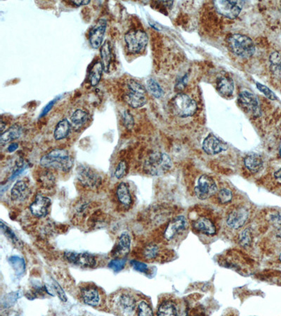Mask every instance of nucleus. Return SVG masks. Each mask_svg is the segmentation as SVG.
<instances>
[{
	"instance_id": "nucleus-1",
	"label": "nucleus",
	"mask_w": 281,
	"mask_h": 316,
	"mask_svg": "<svg viewBox=\"0 0 281 316\" xmlns=\"http://www.w3.org/2000/svg\"><path fill=\"white\" fill-rule=\"evenodd\" d=\"M40 164L45 168L58 169L66 172L72 168L73 159L66 150L55 149L41 158Z\"/></svg>"
},
{
	"instance_id": "nucleus-2",
	"label": "nucleus",
	"mask_w": 281,
	"mask_h": 316,
	"mask_svg": "<svg viewBox=\"0 0 281 316\" xmlns=\"http://www.w3.org/2000/svg\"><path fill=\"white\" fill-rule=\"evenodd\" d=\"M172 164L171 158L166 153H154L146 159L144 169L150 175L161 176L172 169Z\"/></svg>"
},
{
	"instance_id": "nucleus-3",
	"label": "nucleus",
	"mask_w": 281,
	"mask_h": 316,
	"mask_svg": "<svg viewBox=\"0 0 281 316\" xmlns=\"http://www.w3.org/2000/svg\"><path fill=\"white\" fill-rule=\"evenodd\" d=\"M229 50L236 56L250 58L254 54L255 46L252 39L248 36L234 34L228 39Z\"/></svg>"
},
{
	"instance_id": "nucleus-4",
	"label": "nucleus",
	"mask_w": 281,
	"mask_h": 316,
	"mask_svg": "<svg viewBox=\"0 0 281 316\" xmlns=\"http://www.w3.org/2000/svg\"><path fill=\"white\" fill-rule=\"evenodd\" d=\"M172 110L175 115L181 117H191L197 110V104L186 94H177L171 102Z\"/></svg>"
},
{
	"instance_id": "nucleus-5",
	"label": "nucleus",
	"mask_w": 281,
	"mask_h": 316,
	"mask_svg": "<svg viewBox=\"0 0 281 316\" xmlns=\"http://www.w3.org/2000/svg\"><path fill=\"white\" fill-rule=\"evenodd\" d=\"M129 92L125 96V101L134 108L144 106L147 102L146 90L144 86L134 79H130L128 84Z\"/></svg>"
},
{
	"instance_id": "nucleus-6",
	"label": "nucleus",
	"mask_w": 281,
	"mask_h": 316,
	"mask_svg": "<svg viewBox=\"0 0 281 316\" xmlns=\"http://www.w3.org/2000/svg\"><path fill=\"white\" fill-rule=\"evenodd\" d=\"M125 41L129 52L131 53H139L145 50L149 38L144 31L130 30L125 34Z\"/></svg>"
},
{
	"instance_id": "nucleus-7",
	"label": "nucleus",
	"mask_w": 281,
	"mask_h": 316,
	"mask_svg": "<svg viewBox=\"0 0 281 316\" xmlns=\"http://www.w3.org/2000/svg\"><path fill=\"white\" fill-rule=\"evenodd\" d=\"M112 306L118 314L123 316L133 315L136 307L135 299L128 293H119L115 295Z\"/></svg>"
},
{
	"instance_id": "nucleus-8",
	"label": "nucleus",
	"mask_w": 281,
	"mask_h": 316,
	"mask_svg": "<svg viewBox=\"0 0 281 316\" xmlns=\"http://www.w3.org/2000/svg\"><path fill=\"white\" fill-rule=\"evenodd\" d=\"M77 179L86 188L97 189L100 186L102 178L93 169L86 165H79L77 168Z\"/></svg>"
},
{
	"instance_id": "nucleus-9",
	"label": "nucleus",
	"mask_w": 281,
	"mask_h": 316,
	"mask_svg": "<svg viewBox=\"0 0 281 316\" xmlns=\"http://www.w3.org/2000/svg\"><path fill=\"white\" fill-rule=\"evenodd\" d=\"M238 104L246 113L258 117L260 115L259 102L254 94L247 91L242 92L238 97Z\"/></svg>"
},
{
	"instance_id": "nucleus-10",
	"label": "nucleus",
	"mask_w": 281,
	"mask_h": 316,
	"mask_svg": "<svg viewBox=\"0 0 281 316\" xmlns=\"http://www.w3.org/2000/svg\"><path fill=\"white\" fill-rule=\"evenodd\" d=\"M214 5L219 14L229 19H233L239 15L244 5V1H214Z\"/></svg>"
},
{
	"instance_id": "nucleus-11",
	"label": "nucleus",
	"mask_w": 281,
	"mask_h": 316,
	"mask_svg": "<svg viewBox=\"0 0 281 316\" xmlns=\"http://www.w3.org/2000/svg\"><path fill=\"white\" fill-rule=\"evenodd\" d=\"M217 192V184L213 179L207 175H202L200 177L197 185L195 188V193L198 199H207Z\"/></svg>"
},
{
	"instance_id": "nucleus-12",
	"label": "nucleus",
	"mask_w": 281,
	"mask_h": 316,
	"mask_svg": "<svg viewBox=\"0 0 281 316\" xmlns=\"http://www.w3.org/2000/svg\"><path fill=\"white\" fill-rule=\"evenodd\" d=\"M64 259L72 264L84 268H94L97 265L95 257L87 252L77 253L75 252H66L64 253Z\"/></svg>"
},
{
	"instance_id": "nucleus-13",
	"label": "nucleus",
	"mask_w": 281,
	"mask_h": 316,
	"mask_svg": "<svg viewBox=\"0 0 281 316\" xmlns=\"http://www.w3.org/2000/svg\"><path fill=\"white\" fill-rule=\"evenodd\" d=\"M106 27V20L101 19L89 32V42L94 49H99L102 46Z\"/></svg>"
},
{
	"instance_id": "nucleus-14",
	"label": "nucleus",
	"mask_w": 281,
	"mask_h": 316,
	"mask_svg": "<svg viewBox=\"0 0 281 316\" xmlns=\"http://www.w3.org/2000/svg\"><path fill=\"white\" fill-rule=\"evenodd\" d=\"M203 148L207 154L217 155L226 151L228 148V146L217 136L209 134L203 141Z\"/></svg>"
},
{
	"instance_id": "nucleus-15",
	"label": "nucleus",
	"mask_w": 281,
	"mask_h": 316,
	"mask_svg": "<svg viewBox=\"0 0 281 316\" xmlns=\"http://www.w3.org/2000/svg\"><path fill=\"white\" fill-rule=\"evenodd\" d=\"M249 212L243 208L233 210L227 218V224L229 227L233 229H238L243 227L248 221Z\"/></svg>"
},
{
	"instance_id": "nucleus-16",
	"label": "nucleus",
	"mask_w": 281,
	"mask_h": 316,
	"mask_svg": "<svg viewBox=\"0 0 281 316\" xmlns=\"http://www.w3.org/2000/svg\"><path fill=\"white\" fill-rule=\"evenodd\" d=\"M51 200L43 195H38L30 207V211L36 217H43L48 213Z\"/></svg>"
},
{
	"instance_id": "nucleus-17",
	"label": "nucleus",
	"mask_w": 281,
	"mask_h": 316,
	"mask_svg": "<svg viewBox=\"0 0 281 316\" xmlns=\"http://www.w3.org/2000/svg\"><path fill=\"white\" fill-rule=\"evenodd\" d=\"M30 189L26 182L19 181L14 184L11 190V198L17 203H23L29 198Z\"/></svg>"
},
{
	"instance_id": "nucleus-18",
	"label": "nucleus",
	"mask_w": 281,
	"mask_h": 316,
	"mask_svg": "<svg viewBox=\"0 0 281 316\" xmlns=\"http://www.w3.org/2000/svg\"><path fill=\"white\" fill-rule=\"evenodd\" d=\"M81 298L87 305L97 307L101 303L100 293L95 287L87 286L80 291Z\"/></svg>"
},
{
	"instance_id": "nucleus-19",
	"label": "nucleus",
	"mask_w": 281,
	"mask_h": 316,
	"mask_svg": "<svg viewBox=\"0 0 281 316\" xmlns=\"http://www.w3.org/2000/svg\"><path fill=\"white\" fill-rule=\"evenodd\" d=\"M187 226V221L184 216H179L170 221L165 232L167 240H172L177 234L183 231Z\"/></svg>"
},
{
	"instance_id": "nucleus-20",
	"label": "nucleus",
	"mask_w": 281,
	"mask_h": 316,
	"mask_svg": "<svg viewBox=\"0 0 281 316\" xmlns=\"http://www.w3.org/2000/svg\"><path fill=\"white\" fill-rule=\"evenodd\" d=\"M216 89L224 97H230L233 95L234 91V83L233 79L228 76L219 77L216 81Z\"/></svg>"
},
{
	"instance_id": "nucleus-21",
	"label": "nucleus",
	"mask_w": 281,
	"mask_h": 316,
	"mask_svg": "<svg viewBox=\"0 0 281 316\" xmlns=\"http://www.w3.org/2000/svg\"><path fill=\"white\" fill-rule=\"evenodd\" d=\"M244 163L246 168L252 173L259 172L263 167L262 158L259 155L251 153L245 157Z\"/></svg>"
},
{
	"instance_id": "nucleus-22",
	"label": "nucleus",
	"mask_w": 281,
	"mask_h": 316,
	"mask_svg": "<svg viewBox=\"0 0 281 316\" xmlns=\"http://www.w3.org/2000/svg\"><path fill=\"white\" fill-rule=\"evenodd\" d=\"M131 238L128 233H123L120 236L118 246L115 248V254L117 257H125L130 250Z\"/></svg>"
},
{
	"instance_id": "nucleus-23",
	"label": "nucleus",
	"mask_w": 281,
	"mask_h": 316,
	"mask_svg": "<svg viewBox=\"0 0 281 316\" xmlns=\"http://www.w3.org/2000/svg\"><path fill=\"white\" fill-rule=\"evenodd\" d=\"M193 227L207 236H213L216 233V228L213 223L206 218H201L195 221Z\"/></svg>"
},
{
	"instance_id": "nucleus-24",
	"label": "nucleus",
	"mask_w": 281,
	"mask_h": 316,
	"mask_svg": "<svg viewBox=\"0 0 281 316\" xmlns=\"http://www.w3.org/2000/svg\"><path fill=\"white\" fill-rule=\"evenodd\" d=\"M22 128L19 125H15L9 128L7 131L1 133L0 137L1 145L7 144L14 140L17 139L22 134Z\"/></svg>"
},
{
	"instance_id": "nucleus-25",
	"label": "nucleus",
	"mask_w": 281,
	"mask_h": 316,
	"mask_svg": "<svg viewBox=\"0 0 281 316\" xmlns=\"http://www.w3.org/2000/svg\"><path fill=\"white\" fill-rule=\"evenodd\" d=\"M116 193L120 203L126 208H129L132 203V198L128 185L125 183L120 184Z\"/></svg>"
},
{
	"instance_id": "nucleus-26",
	"label": "nucleus",
	"mask_w": 281,
	"mask_h": 316,
	"mask_svg": "<svg viewBox=\"0 0 281 316\" xmlns=\"http://www.w3.org/2000/svg\"><path fill=\"white\" fill-rule=\"evenodd\" d=\"M271 73L277 79L281 80V52H274L269 57Z\"/></svg>"
},
{
	"instance_id": "nucleus-27",
	"label": "nucleus",
	"mask_w": 281,
	"mask_h": 316,
	"mask_svg": "<svg viewBox=\"0 0 281 316\" xmlns=\"http://www.w3.org/2000/svg\"><path fill=\"white\" fill-rule=\"evenodd\" d=\"M101 56H102V64L103 66V71L107 73L109 70L112 58L109 42L105 41L102 45L101 49Z\"/></svg>"
},
{
	"instance_id": "nucleus-28",
	"label": "nucleus",
	"mask_w": 281,
	"mask_h": 316,
	"mask_svg": "<svg viewBox=\"0 0 281 316\" xmlns=\"http://www.w3.org/2000/svg\"><path fill=\"white\" fill-rule=\"evenodd\" d=\"M71 130V125L66 119L61 120L56 125L54 130V138L56 140H61L67 137Z\"/></svg>"
},
{
	"instance_id": "nucleus-29",
	"label": "nucleus",
	"mask_w": 281,
	"mask_h": 316,
	"mask_svg": "<svg viewBox=\"0 0 281 316\" xmlns=\"http://www.w3.org/2000/svg\"><path fill=\"white\" fill-rule=\"evenodd\" d=\"M103 71V66L100 62H97L92 67L90 72V76H89V80H90L91 84L92 86H97L100 82Z\"/></svg>"
},
{
	"instance_id": "nucleus-30",
	"label": "nucleus",
	"mask_w": 281,
	"mask_h": 316,
	"mask_svg": "<svg viewBox=\"0 0 281 316\" xmlns=\"http://www.w3.org/2000/svg\"><path fill=\"white\" fill-rule=\"evenodd\" d=\"M157 314L162 316H177V307L175 304H173L171 301H165V302L162 303L159 307Z\"/></svg>"
},
{
	"instance_id": "nucleus-31",
	"label": "nucleus",
	"mask_w": 281,
	"mask_h": 316,
	"mask_svg": "<svg viewBox=\"0 0 281 316\" xmlns=\"http://www.w3.org/2000/svg\"><path fill=\"white\" fill-rule=\"evenodd\" d=\"M146 86H147L148 90L154 97L160 99L163 96L164 92L162 87H160V84L155 79H148L147 82H146Z\"/></svg>"
},
{
	"instance_id": "nucleus-32",
	"label": "nucleus",
	"mask_w": 281,
	"mask_h": 316,
	"mask_svg": "<svg viewBox=\"0 0 281 316\" xmlns=\"http://www.w3.org/2000/svg\"><path fill=\"white\" fill-rule=\"evenodd\" d=\"M71 119L73 125L77 127L82 126L88 120V114L87 112L78 109L73 112Z\"/></svg>"
},
{
	"instance_id": "nucleus-33",
	"label": "nucleus",
	"mask_w": 281,
	"mask_h": 316,
	"mask_svg": "<svg viewBox=\"0 0 281 316\" xmlns=\"http://www.w3.org/2000/svg\"><path fill=\"white\" fill-rule=\"evenodd\" d=\"M9 262L18 275H21L24 273V270H25L26 265L25 262H24V260L23 259L19 257H11L9 259Z\"/></svg>"
},
{
	"instance_id": "nucleus-34",
	"label": "nucleus",
	"mask_w": 281,
	"mask_h": 316,
	"mask_svg": "<svg viewBox=\"0 0 281 316\" xmlns=\"http://www.w3.org/2000/svg\"><path fill=\"white\" fill-rule=\"evenodd\" d=\"M240 245L243 247H250L253 242V236L250 229H245L240 235L239 237Z\"/></svg>"
},
{
	"instance_id": "nucleus-35",
	"label": "nucleus",
	"mask_w": 281,
	"mask_h": 316,
	"mask_svg": "<svg viewBox=\"0 0 281 316\" xmlns=\"http://www.w3.org/2000/svg\"><path fill=\"white\" fill-rule=\"evenodd\" d=\"M137 314L139 316H153L152 309L146 301H141L137 306Z\"/></svg>"
},
{
	"instance_id": "nucleus-36",
	"label": "nucleus",
	"mask_w": 281,
	"mask_h": 316,
	"mask_svg": "<svg viewBox=\"0 0 281 316\" xmlns=\"http://www.w3.org/2000/svg\"><path fill=\"white\" fill-rule=\"evenodd\" d=\"M159 248L156 245L154 244H150L146 247L144 250V255L145 256L146 258L149 260H153L155 259L158 255Z\"/></svg>"
},
{
	"instance_id": "nucleus-37",
	"label": "nucleus",
	"mask_w": 281,
	"mask_h": 316,
	"mask_svg": "<svg viewBox=\"0 0 281 316\" xmlns=\"http://www.w3.org/2000/svg\"><path fill=\"white\" fill-rule=\"evenodd\" d=\"M125 265H126V260H122V259L110 261V263H108V266L110 269L115 272L121 271L122 270L124 269Z\"/></svg>"
},
{
	"instance_id": "nucleus-38",
	"label": "nucleus",
	"mask_w": 281,
	"mask_h": 316,
	"mask_svg": "<svg viewBox=\"0 0 281 316\" xmlns=\"http://www.w3.org/2000/svg\"><path fill=\"white\" fill-rule=\"evenodd\" d=\"M233 198L231 191L229 189H222L218 193V199L219 202L222 204H227L229 203Z\"/></svg>"
},
{
	"instance_id": "nucleus-39",
	"label": "nucleus",
	"mask_w": 281,
	"mask_h": 316,
	"mask_svg": "<svg viewBox=\"0 0 281 316\" xmlns=\"http://www.w3.org/2000/svg\"><path fill=\"white\" fill-rule=\"evenodd\" d=\"M1 228L4 234H5V236H7L8 238L10 239L11 241H12L13 243L16 244L17 245H20L21 242H19V240L16 237L15 234L7 226L4 224L2 221H1Z\"/></svg>"
},
{
	"instance_id": "nucleus-40",
	"label": "nucleus",
	"mask_w": 281,
	"mask_h": 316,
	"mask_svg": "<svg viewBox=\"0 0 281 316\" xmlns=\"http://www.w3.org/2000/svg\"><path fill=\"white\" fill-rule=\"evenodd\" d=\"M256 87L259 89L261 93L264 94L266 96V97H267L268 99H270V100L275 101L277 99V97L272 91L269 89V87H266V86L264 85V84H260V83L256 82Z\"/></svg>"
},
{
	"instance_id": "nucleus-41",
	"label": "nucleus",
	"mask_w": 281,
	"mask_h": 316,
	"mask_svg": "<svg viewBox=\"0 0 281 316\" xmlns=\"http://www.w3.org/2000/svg\"><path fill=\"white\" fill-rule=\"evenodd\" d=\"M128 172V165H127L125 161H121L118 164V167L115 172V176L117 179H120L123 178Z\"/></svg>"
},
{
	"instance_id": "nucleus-42",
	"label": "nucleus",
	"mask_w": 281,
	"mask_h": 316,
	"mask_svg": "<svg viewBox=\"0 0 281 316\" xmlns=\"http://www.w3.org/2000/svg\"><path fill=\"white\" fill-rule=\"evenodd\" d=\"M123 118L125 128H128V130H131L134 127V121L130 112H128V110H125L123 113Z\"/></svg>"
},
{
	"instance_id": "nucleus-43",
	"label": "nucleus",
	"mask_w": 281,
	"mask_h": 316,
	"mask_svg": "<svg viewBox=\"0 0 281 316\" xmlns=\"http://www.w3.org/2000/svg\"><path fill=\"white\" fill-rule=\"evenodd\" d=\"M130 264L134 270L136 271L141 272V273H146L149 270L148 265L142 262H137V261L132 260L130 262Z\"/></svg>"
},
{
	"instance_id": "nucleus-44",
	"label": "nucleus",
	"mask_w": 281,
	"mask_h": 316,
	"mask_svg": "<svg viewBox=\"0 0 281 316\" xmlns=\"http://www.w3.org/2000/svg\"><path fill=\"white\" fill-rule=\"evenodd\" d=\"M43 177H41V182L46 187H51L54 184V177H53L52 174L50 172H45L43 174Z\"/></svg>"
},
{
	"instance_id": "nucleus-45",
	"label": "nucleus",
	"mask_w": 281,
	"mask_h": 316,
	"mask_svg": "<svg viewBox=\"0 0 281 316\" xmlns=\"http://www.w3.org/2000/svg\"><path fill=\"white\" fill-rule=\"evenodd\" d=\"M270 221L276 231H279L281 230V214L279 213L273 214L270 216Z\"/></svg>"
},
{
	"instance_id": "nucleus-46",
	"label": "nucleus",
	"mask_w": 281,
	"mask_h": 316,
	"mask_svg": "<svg viewBox=\"0 0 281 316\" xmlns=\"http://www.w3.org/2000/svg\"><path fill=\"white\" fill-rule=\"evenodd\" d=\"M52 287L53 291L56 293V294H57V296L61 301H64V302L67 301V296L65 294L64 291L63 290L62 288L60 286L58 283L54 282Z\"/></svg>"
},
{
	"instance_id": "nucleus-47",
	"label": "nucleus",
	"mask_w": 281,
	"mask_h": 316,
	"mask_svg": "<svg viewBox=\"0 0 281 316\" xmlns=\"http://www.w3.org/2000/svg\"><path fill=\"white\" fill-rule=\"evenodd\" d=\"M188 81L187 76H183L180 80L177 81L176 89L177 90H182L183 88L186 87V82Z\"/></svg>"
},
{
	"instance_id": "nucleus-48",
	"label": "nucleus",
	"mask_w": 281,
	"mask_h": 316,
	"mask_svg": "<svg viewBox=\"0 0 281 316\" xmlns=\"http://www.w3.org/2000/svg\"><path fill=\"white\" fill-rule=\"evenodd\" d=\"M71 2L73 4H74L75 5L77 6H82V5H87L88 4L90 1L89 0H87V1H72Z\"/></svg>"
},
{
	"instance_id": "nucleus-49",
	"label": "nucleus",
	"mask_w": 281,
	"mask_h": 316,
	"mask_svg": "<svg viewBox=\"0 0 281 316\" xmlns=\"http://www.w3.org/2000/svg\"><path fill=\"white\" fill-rule=\"evenodd\" d=\"M53 102H50V104L45 107V108L44 109L43 111H42V115H45V114H47V112L50 111V110H51V107L53 106Z\"/></svg>"
},
{
	"instance_id": "nucleus-50",
	"label": "nucleus",
	"mask_w": 281,
	"mask_h": 316,
	"mask_svg": "<svg viewBox=\"0 0 281 316\" xmlns=\"http://www.w3.org/2000/svg\"><path fill=\"white\" fill-rule=\"evenodd\" d=\"M18 146H19V145H18L17 143H11L10 146L8 147V151H9V153L14 152V151H15L17 149Z\"/></svg>"
},
{
	"instance_id": "nucleus-51",
	"label": "nucleus",
	"mask_w": 281,
	"mask_h": 316,
	"mask_svg": "<svg viewBox=\"0 0 281 316\" xmlns=\"http://www.w3.org/2000/svg\"><path fill=\"white\" fill-rule=\"evenodd\" d=\"M274 177L277 180L280 181L281 182V169L276 171L275 174H274Z\"/></svg>"
},
{
	"instance_id": "nucleus-52",
	"label": "nucleus",
	"mask_w": 281,
	"mask_h": 316,
	"mask_svg": "<svg viewBox=\"0 0 281 316\" xmlns=\"http://www.w3.org/2000/svg\"><path fill=\"white\" fill-rule=\"evenodd\" d=\"M5 128L6 123H4V122H3V120H1V122H0V130H1V133H3V132H4V128Z\"/></svg>"
},
{
	"instance_id": "nucleus-53",
	"label": "nucleus",
	"mask_w": 281,
	"mask_h": 316,
	"mask_svg": "<svg viewBox=\"0 0 281 316\" xmlns=\"http://www.w3.org/2000/svg\"><path fill=\"white\" fill-rule=\"evenodd\" d=\"M277 236L281 238V231H277Z\"/></svg>"
},
{
	"instance_id": "nucleus-54",
	"label": "nucleus",
	"mask_w": 281,
	"mask_h": 316,
	"mask_svg": "<svg viewBox=\"0 0 281 316\" xmlns=\"http://www.w3.org/2000/svg\"><path fill=\"white\" fill-rule=\"evenodd\" d=\"M279 154H280L281 157V145L280 146V148H279Z\"/></svg>"
},
{
	"instance_id": "nucleus-55",
	"label": "nucleus",
	"mask_w": 281,
	"mask_h": 316,
	"mask_svg": "<svg viewBox=\"0 0 281 316\" xmlns=\"http://www.w3.org/2000/svg\"><path fill=\"white\" fill-rule=\"evenodd\" d=\"M279 260H280L281 262V254L280 256H279Z\"/></svg>"
},
{
	"instance_id": "nucleus-56",
	"label": "nucleus",
	"mask_w": 281,
	"mask_h": 316,
	"mask_svg": "<svg viewBox=\"0 0 281 316\" xmlns=\"http://www.w3.org/2000/svg\"></svg>"
}]
</instances>
